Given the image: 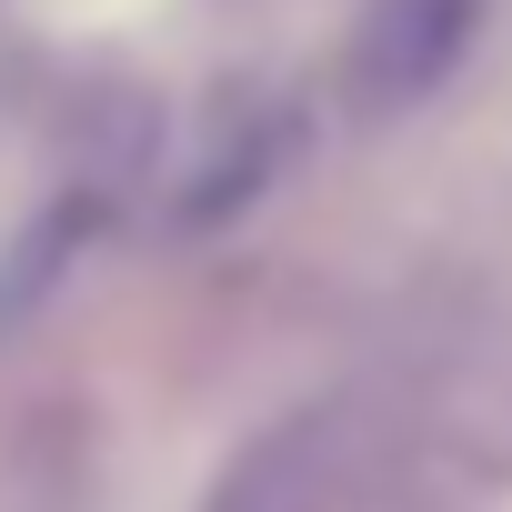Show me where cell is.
Wrapping results in <instances>:
<instances>
[{"instance_id": "1", "label": "cell", "mask_w": 512, "mask_h": 512, "mask_svg": "<svg viewBox=\"0 0 512 512\" xmlns=\"http://www.w3.org/2000/svg\"><path fill=\"white\" fill-rule=\"evenodd\" d=\"M462 41H472V0H392L362 41V81L382 101H412L462 61Z\"/></svg>"}]
</instances>
